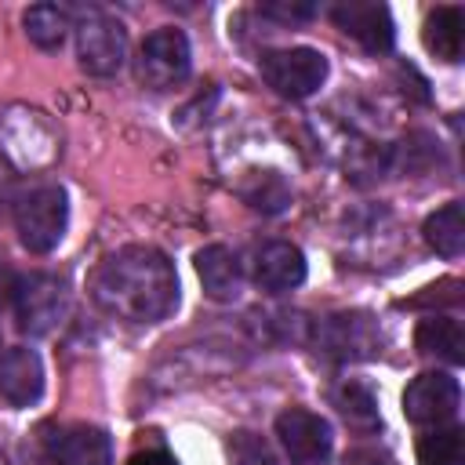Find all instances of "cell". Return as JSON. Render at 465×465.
<instances>
[{
	"label": "cell",
	"instance_id": "22",
	"mask_svg": "<svg viewBox=\"0 0 465 465\" xmlns=\"http://www.w3.org/2000/svg\"><path fill=\"white\" fill-rule=\"evenodd\" d=\"M225 450H229V465H276L272 447L258 432H247V429L232 432Z\"/></svg>",
	"mask_w": 465,
	"mask_h": 465
},
{
	"label": "cell",
	"instance_id": "18",
	"mask_svg": "<svg viewBox=\"0 0 465 465\" xmlns=\"http://www.w3.org/2000/svg\"><path fill=\"white\" fill-rule=\"evenodd\" d=\"M425 243L436 251V254H443V258H458L461 251H465V222H461V203L458 200H450L447 207H440V211H432L429 218H425Z\"/></svg>",
	"mask_w": 465,
	"mask_h": 465
},
{
	"label": "cell",
	"instance_id": "19",
	"mask_svg": "<svg viewBox=\"0 0 465 465\" xmlns=\"http://www.w3.org/2000/svg\"><path fill=\"white\" fill-rule=\"evenodd\" d=\"M421 465H465V432L458 425H436L418 440Z\"/></svg>",
	"mask_w": 465,
	"mask_h": 465
},
{
	"label": "cell",
	"instance_id": "23",
	"mask_svg": "<svg viewBox=\"0 0 465 465\" xmlns=\"http://www.w3.org/2000/svg\"><path fill=\"white\" fill-rule=\"evenodd\" d=\"M262 15L280 22H309L316 15V4H262Z\"/></svg>",
	"mask_w": 465,
	"mask_h": 465
},
{
	"label": "cell",
	"instance_id": "11",
	"mask_svg": "<svg viewBox=\"0 0 465 465\" xmlns=\"http://www.w3.org/2000/svg\"><path fill=\"white\" fill-rule=\"evenodd\" d=\"M47 454L54 465H113V440L98 425H62L47 436Z\"/></svg>",
	"mask_w": 465,
	"mask_h": 465
},
{
	"label": "cell",
	"instance_id": "2",
	"mask_svg": "<svg viewBox=\"0 0 465 465\" xmlns=\"http://www.w3.org/2000/svg\"><path fill=\"white\" fill-rule=\"evenodd\" d=\"M65 225H69V203H65L62 185H36L15 207L18 240L33 254L54 251L65 236Z\"/></svg>",
	"mask_w": 465,
	"mask_h": 465
},
{
	"label": "cell",
	"instance_id": "9",
	"mask_svg": "<svg viewBox=\"0 0 465 465\" xmlns=\"http://www.w3.org/2000/svg\"><path fill=\"white\" fill-rule=\"evenodd\" d=\"M276 436H280V447L291 458V465H323L334 447L327 418H320L305 407H287L276 418Z\"/></svg>",
	"mask_w": 465,
	"mask_h": 465
},
{
	"label": "cell",
	"instance_id": "4",
	"mask_svg": "<svg viewBox=\"0 0 465 465\" xmlns=\"http://www.w3.org/2000/svg\"><path fill=\"white\" fill-rule=\"evenodd\" d=\"M73 29H76L80 65L91 76H113V73L124 69V62H127V29L113 15L91 7L87 15H80V22Z\"/></svg>",
	"mask_w": 465,
	"mask_h": 465
},
{
	"label": "cell",
	"instance_id": "21",
	"mask_svg": "<svg viewBox=\"0 0 465 465\" xmlns=\"http://www.w3.org/2000/svg\"><path fill=\"white\" fill-rule=\"evenodd\" d=\"M243 200L254 207V211H265V214H276L291 203V189L287 182L276 174V171H258L251 178V185H243Z\"/></svg>",
	"mask_w": 465,
	"mask_h": 465
},
{
	"label": "cell",
	"instance_id": "17",
	"mask_svg": "<svg viewBox=\"0 0 465 465\" xmlns=\"http://www.w3.org/2000/svg\"><path fill=\"white\" fill-rule=\"evenodd\" d=\"M22 25H25V36H29L40 51H58V47L65 44L69 29H73L69 11L58 7V4H33V7L25 11V18H22Z\"/></svg>",
	"mask_w": 465,
	"mask_h": 465
},
{
	"label": "cell",
	"instance_id": "7",
	"mask_svg": "<svg viewBox=\"0 0 465 465\" xmlns=\"http://www.w3.org/2000/svg\"><path fill=\"white\" fill-rule=\"evenodd\" d=\"M189 40L182 29H156L142 40L138 58H134V73L145 87L153 91H167L174 84H182L189 76Z\"/></svg>",
	"mask_w": 465,
	"mask_h": 465
},
{
	"label": "cell",
	"instance_id": "24",
	"mask_svg": "<svg viewBox=\"0 0 465 465\" xmlns=\"http://www.w3.org/2000/svg\"><path fill=\"white\" fill-rule=\"evenodd\" d=\"M127 465H178V461H174V454H171V450H163V447H149V450L131 454V461H127Z\"/></svg>",
	"mask_w": 465,
	"mask_h": 465
},
{
	"label": "cell",
	"instance_id": "3",
	"mask_svg": "<svg viewBox=\"0 0 465 465\" xmlns=\"http://www.w3.org/2000/svg\"><path fill=\"white\" fill-rule=\"evenodd\" d=\"M11 302H15L18 331L36 338V334L54 331L65 320V312H69V287H65V280L51 276V272H29V276H18Z\"/></svg>",
	"mask_w": 465,
	"mask_h": 465
},
{
	"label": "cell",
	"instance_id": "6",
	"mask_svg": "<svg viewBox=\"0 0 465 465\" xmlns=\"http://www.w3.org/2000/svg\"><path fill=\"white\" fill-rule=\"evenodd\" d=\"M316 349L341 363L371 360L381 352V327L367 312H331L316 323Z\"/></svg>",
	"mask_w": 465,
	"mask_h": 465
},
{
	"label": "cell",
	"instance_id": "16",
	"mask_svg": "<svg viewBox=\"0 0 465 465\" xmlns=\"http://www.w3.org/2000/svg\"><path fill=\"white\" fill-rule=\"evenodd\" d=\"M425 47L440 62H458L465 47V11L458 4H443L425 18Z\"/></svg>",
	"mask_w": 465,
	"mask_h": 465
},
{
	"label": "cell",
	"instance_id": "8",
	"mask_svg": "<svg viewBox=\"0 0 465 465\" xmlns=\"http://www.w3.org/2000/svg\"><path fill=\"white\" fill-rule=\"evenodd\" d=\"M458 407H461V385L443 371H425L403 389V414L414 425H450Z\"/></svg>",
	"mask_w": 465,
	"mask_h": 465
},
{
	"label": "cell",
	"instance_id": "13",
	"mask_svg": "<svg viewBox=\"0 0 465 465\" xmlns=\"http://www.w3.org/2000/svg\"><path fill=\"white\" fill-rule=\"evenodd\" d=\"M305 280V254L287 243V240H272L265 247H258L254 254V283L269 294L291 291Z\"/></svg>",
	"mask_w": 465,
	"mask_h": 465
},
{
	"label": "cell",
	"instance_id": "26",
	"mask_svg": "<svg viewBox=\"0 0 465 465\" xmlns=\"http://www.w3.org/2000/svg\"><path fill=\"white\" fill-rule=\"evenodd\" d=\"M15 283H18V276H15V272H11V269L0 262V309H4V305L15 298Z\"/></svg>",
	"mask_w": 465,
	"mask_h": 465
},
{
	"label": "cell",
	"instance_id": "20",
	"mask_svg": "<svg viewBox=\"0 0 465 465\" xmlns=\"http://www.w3.org/2000/svg\"><path fill=\"white\" fill-rule=\"evenodd\" d=\"M334 407L345 414L349 425L356 429H378L381 414H378V400L363 381H345L334 389Z\"/></svg>",
	"mask_w": 465,
	"mask_h": 465
},
{
	"label": "cell",
	"instance_id": "1",
	"mask_svg": "<svg viewBox=\"0 0 465 465\" xmlns=\"http://www.w3.org/2000/svg\"><path fill=\"white\" fill-rule=\"evenodd\" d=\"M91 298L116 320L156 323L178 302V276L163 251L131 243L109 254L91 276Z\"/></svg>",
	"mask_w": 465,
	"mask_h": 465
},
{
	"label": "cell",
	"instance_id": "5",
	"mask_svg": "<svg viewBox=\"0 0 465 465\" xmlns=\"http://www.w3.org/2000/svg\"><path fill=\"white\" fill-rule=\"evenodd\" d=\"M265 84L283 98H309L327 80V58L316 47H280L258 58Z\"/></svg>",
	"mask_w": 465,
	"mask_h": 465
},
{
	"label": "cell",
	"instance_id": "14",
	"mask_svg": "<svg viewBox=\"0 0 465 465\" xmlns=\"http://www.w3.org/2000/svg\"><path fill=\"white\" fill-rule=\"evenodd\" d=\"M196 276L203 283V294L214 302H232L243 287L240 258L225 243H211V247L196 251Z\"/></svg>",
	"mask_w": 465,
	"mask_h": 465
},
{
	"label": "cell",
	"instance_id": "25",
	"mask_svg": "<svg viewBox=\"0 0 465 465\" xmlns=\"http://www.w3.org/2000/svg\"><path fill=\"white\" fill-rule=\"evenodd\" d=\"M338 465H396L389 454H378V450H349Z\"/></svg>",
	"mask_w": 465,
	"mask_h": 465
},
{
	"label": "cell",
	"instance_id": "10",
	"mask_svg": "<svg viewBox=\"0 0 465 465\" xmlns=\"http://www.w3.org/2000/svg\"><path fill=\"white\" fill-rule=\"evenodd\" d=\"M331 18L334 25L352 36L363 51L371 54H385L396 40V29H392V15L385 4H371V0H349V4H334L331 7Z\"/></svg>",
	"mask_w": 465,
	"mask_h": 465
},
{
	"label": "cell",
	"instance_id": "12",
	"mask_svg": "<svg viewBox=\"0 0 465 465\" xmlns=\"http://www.w3.org/2000/svg\"><path fill=\"white\" fill-rule=\"evenodd\" d=\"M44 392V363L36 349H11L0 356V403L29 407Z\"/></svg>",
	"mask_w": 465,
	"mask_h": 465
},
{
	"label": "cell",
	"instance_id": "15",
	"mask_svg": "<svg viewBox=\"0 0 465 465\" xmlns=\"http://www.w3.org/2000/svg\"><path fill=\"white\" fill-rule=\"evenodd\" d=\"M414 345L425 356H440L447 363H461L465 360V331L458 316H429L418 323L414 331Z\"/></svg>",
	"mask_w": 465,
	"mask_h": 465
}]
</instances>
